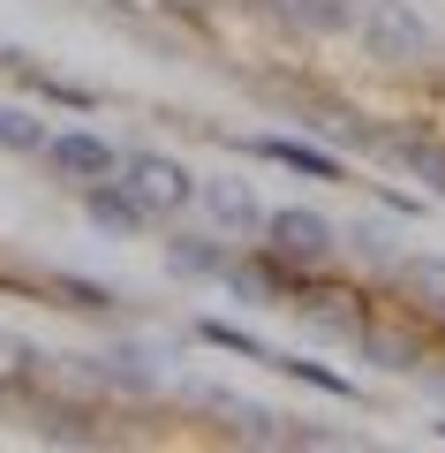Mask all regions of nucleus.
<instances>
[{"mask_svg": "<svg viewBox=\"0 0 445 453\" xmlns=\"http://www.w3.org/2000/svg\"><path fill=\"white\" fill-rule=\"evenodd\" d=\"M91 219H98V226H113V234H136V226L151 219V204H143L128 181H113V189L98 181V189H91Z\"/></svg>", "mask_w": 445, "mask_h": 453, "instance_id": "423d86ee", "label": "nucleus"}, {"mask_svg": "<svg viewBox=\"0 0 445 453\" xmlns=\"http://www.w3.org/2000/svg\"><path fill=\"white\" fill-rule=\"evenodd\" d=\"M196 204H204L211 226H219V234H234V242L265 234V219H272V211L249 196V181H196Z\"/></svg>", "mask_w": 445, "mask_h": 453, "instance_id": "7ed1b4c3", "label": "nucleus"}, {"mask_svg": "<svg viewBox=\"0 0 445 453\" xmlns=\"http://www.w3.org/2000/svg\"><path fill=\"white\" fill-rule=\"evenodd\" d=\"M265 159H280V166H295V174H310V181H340V159L333 151H318V144H295V136H265Z\"/></svg>", "mask_w": 445, "mask_h": 453, "instance_id": "0eeeda50", "label": "nucleus"}, {"mask_svg": "<svg viewBox=\"0 0 445 453\" xmlns=\"http://www.w3.org/2000/svg\"><path fill=\"white\" fill-rule=\"evenodd\" d=\"M166 257H174V273H226V265H219V250H211V242H196V234L166 242Z\"/></svg>", "mask_w": 445, "mask_h": 453, "instance_id": "f8f14e48", "label": "nucleus"}, {"mask_svg": "<svg viewBox=\"0 0 445 453\" xmlns=\"http://www.w3.org/2000/svg\"><path fill=\"white\" fill-rule=\"evenodd\" d=\"M280 16H303V23H318V31H348L355 23V0H272Z\"/></svg>", "mask_w": 445, "mask_h": 453, "instance_id": "6e6552de", "label": "nucleus"}, {"mask_svg": "<svg viewBox=\"0 0 445 453\" xmlns=\"http://www.w3.org/2000/svg\"><path fill=\"white\" fill-rule=\"evenodd\" d=\"M121 181H128V189H136L151 211H181V204H196V174H189V166H174V159H151V151L121 159Z\"/></svg>", "mask_w": 445, "mask_h": 453, "instance_id": "f03ea898", "label": "nucleus"}, {"mask_svg": "<svg viewBox=\"0 0 445 453\" xmlns=\"http://www.w3.org/2000/svg\"><path fill=\"white\" fill-rule=\"evenodd\" d=\"M0 144H8V151H46V129H38L31 113L0 106Z\"/></svg>", "mask_w": 445, "mask_h": 453, "instance_id": "9b49d317", "label": "nucleus"}, {"mask_svg": "<svg viewBox=\"0 0 445 453\" xmlns=\"http://www.w3.org/2000/svg\"><path fill=\"white\" fill-rule=\"evenodd\" d=\"M408 288H415V303H423V310H438V318H445V257H415L408 265Z\"/></svg>", "mask_w": 445, "mask_h": 453, "instance_id": "1a4fd4ad", "label": "nucleus"}, {"mask_svg": "<svg viewBox=\"0 0 445 453\" xmlns=\"http://www.w3.org/2000/svg\"><path fill=\"white\" fill-rule=\"evenodd\" d=\"M226 288H242V295H249V303H265V295H272V280H265V273H249V265H242V273H234V265H226Z\"/></svg>", "mask_w": 445, "mask_h": 453, "instance_id": "ddd939ff", "label": "nucleus"}, {"mask_svg": "<svg viewBox=\"0 0 445 453\" xmlns=\"http://www.w3.org/2000/svg\"><path fill=\"white\" fill-rule=\"evenodd\" d=\"M400 159H408V166H415V174H423V181H430V189H438V196H445V151H438V144H423V136H400Z\"/></svg>", "mask_w": 445, "mask_h": 453, "instance_id": "9d476101", "label": "nucleus"}, {"mask_svg": "<svg viewBox=\"0 0 445 453\" xmlns=\"http://www.w3.org/2000/svg\"><path fill=\"white\" fill-rule=\"evenodd\" d=\"M46 159L61 166V174H76V181H106V174H121L113 144H98V136H83V129H68V136H46Z\"/></svg>", "mask_w": 445, "mask_h": 453, "instance_id": "39448f33", "label": "nucleus"}, {"mask_svg": "<svg viewBox=\"0 0 445 453\" xmlns=\"http://www.w3.org/2000/svg\"><path fill=\"white\" fill-rule=\"evenodd\" d=\"M265 234H272V250H280V257H295V265H318L325 250H333V226L318 219V211H272L265 219Z\"/></svg>", "mask_w": 445, "mask_h": 453, "instance_id": "20e7f679", "label": "nucleus"}, {"mask_svg": "<svg viewBox=\"0 0 445 453\" xmlns=\"http://www.w3.org/2000/svg\"><path fill=\"white\" fill-rule=\"evenodd\" d=\"M363 38L378 61H415V53H430V23L415 16V8H400V0H370L363 8Z\"/></svg>", "mask_w": 445, "mask_h": 453, "instance_id": "f257e3e1", "label": "nucleus"}]
</instances>
